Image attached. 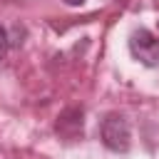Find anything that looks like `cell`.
Here are the masks:
<instances>
[{"label":"cell","mask_w":159,"mask_h":159,"mask_svg":"<svg viewBox=\"0 0 159 159\" xmlns=\"http://www.w3.org/2000/svg\"><path fill=\"white\" fill-rule=\"evenodd\" d=\"M102 144L109 149V152H127L129 144H132V132H129V122L124 114L119 112H109L104 119H102Z\"/></svg>","instance_id":"obj_1"},{"label":"cell","mask_w":159,"mask_h":159,"mask_svg":"<svg viewBox=\"0 0 159 159\" xmlns=\"http://www.w3.org/2000/svg\"><path fill=\"white\" fill-rule=\"evenodd\" d=\"M129 52L147 67H157L159 65V37L152 35L149 30L139 27L132 32L129 37Z\"/></svg>","instance_id":"obj_2"},{"label":"cell","mask_w":159,"mask_h":159,"mask_svg":"<svg viewBox=\"0 0 159 159\" xmlns=\"http://www.w3.org/2000/svg\"><path fill=\"white\" fill-rule=\"evenodd\" d=\"M7 45H10V40H7V32H5V27L0 25V60L7 55Z\"/></svg>","instance_id":"obj_3"},{"label":"cell","mask_w":159,"mask_h":159,"mask_svg":"<svg viewBox=\"0 0 159 159\" xmlns=\"http://www.w3.org/2000/svg\"><path fill=\"white\" fill-rule=\"evenodd\" d=\"M65 2H67V5H82L84 0H65Z\"/></svg>","instance_id":"obj_4"}]
</instances>
